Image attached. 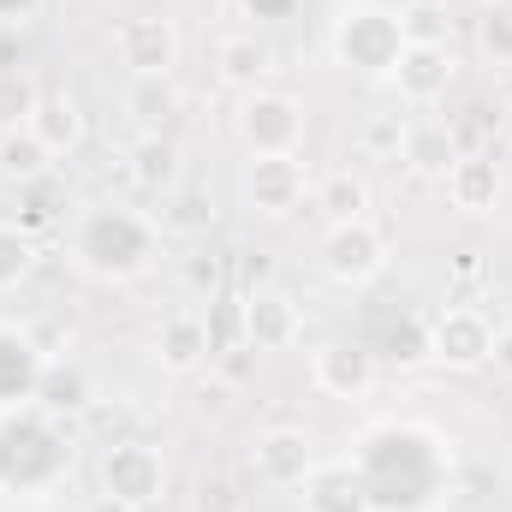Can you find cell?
Masks as SVG:
<instances>
[{"label": "cell", "mask_w": 512, "mask_h": 512, "mask_svg": "<svg viewBox=\"0 0 512 512\" xmlns=\"http://www.w3.org/2000/svg\"><path fill=\"white\" fill-rule=\"evenodd\" d=\"M72 251L90 274L102 280H131L155 262V227L137 215V209H120V203H96L84 209L78 233H72Z\"/></svg>", "instance_id": "cell-1"}, {"label": "cell", "mask_w": 512, "mask_h": 512, "mask_svg": "<svg viewBox=\"0 0 512 512\" xmlns=\"http://www.w3.org/2000/svg\"><path fill=\"white\" fill-rule=\"evenodd\" d=\"M334 60L346 66V72H358V78H393V66H399V54H405V30H399V12H387V6H370V0H358V6H346L340 18H334Z\"/></svg>", "instance_id": "cell-2"}, {"label": "cell", "mask_w": 512, "mask_h": 512, "mask_svg": "<svg viewBox=\"0 0 512 512\" xmlns=\"http://www.w3.org/2000/svg\"><path fill=\"white\" fill-rule=\"evenodd\" d=\"M382 268H387V245L370 221H334L322 233V274L334 286L364 292L370 280H382Z\"/></svg>", "instance_id": "cell-3"}, {"label": "cell", "mask_w": 512, "mask_h": 512, "mask_svg": "<svg viewBox=\"0 0 512 512\" xmlns=\"http://www.w3.org/2000/svg\"><path fill=\"white\" fill-rule=\"evenodd\" d=\"M298 137H304V102L280 90H251L239 102V143L251 155H298Z\"/></svg>", "instance_id": "cell-4"}, {"label": "cell", "mask_w": 512, "mask_h": 512, "mask_svg": "<svg viewBox=\"0 0 512 512\" xmlns=\"http://www.w3.org/2000/svg\"><path fill=\"white\" fill-rule=\"evenodd\" d=\"M429 358H441L447 370H483L495 358V322L477 304H447L429 322Z\"/></svg>", "instance_id": "cell-5"}, {"label": "cell", "mask_w": 512, "mask_h": 512, "mask_svg": "<svg viewBox=\"0 0 512 512\" xmlns=\"http://www.w3.org/2000/svg\"><path fill=\"white\" fill-rule=\"evenodd\" d=\"M161 489H167V465H161L155 447L120 441V447L102 453V495H108L114 507H155Z\"/></svg>", "instance_id": "cell-6"}, {"label": "cell", "mask_w": 512, "mask_h": 512, "mask_svg": "<svg viewBox=\"0 0 512 512\" xmlns=\"http://www.w3.org/2000/svg\"><path fill=\"white\" fill-rule=\"evenodd\" d=\"M453 78H459L453 42H405V54H399V66H393V90H399V102H411V108L441 102V96L453 90Z\"/></svg>", "instance_id": "cell-7"}, {"label": "cell", "mask_w": 512, "mask_h": 512, "mask_svg": "<svg viewBox=\"0 0 512 512\" xmlns=\"http://www.w3.org/2000/svg\"><path fill=\"white\" fill-rule=\"evenodd\" d=\"M310 471H316V453H310V435H304V429H286V423H280V429L256 435L251 477L262 489H304Z\"/></svg>", "instance_id": "cell-8"}, {"label": "cell", "mask_w": 512, "mask_h": 512, "mask_svg": "<svg viewBox=\"0 0 512 512\" xmlns=\"http://www.w3.org/2000/svg\"><path fill=\"white\" fill-rule=\"evenodd\" d=\"M239 328H245L251 352H286L304 334V316H298V304L280 286H256L251 298L239 304Z\"/></svg>", "instance_id": "cell-9"}, {"label": "cell", "mask_w": 512, "mask_h": 512, "mask_svg": "<svg viewBox=\"0 0 512 512\" xmlns=\"http://www.w3.org/2000/svg\"><path fill=\"white\" fill-rule=\"evenodd\" d=\"M245 197L256 215H292L304 203V161L298 155H251L245 167Z\"/></svg>", "instance_id": "cell-10"}, {"label": "cell", "mask_w": 512, "mask_h": 512, "mask_svg": "<svg viewBox=\"0 0 512 512\" xmlns=\"http://www.w3.org/2000/svg\"><path fill=\"white\" fill-rule=\"evenodd\" d=\"M120 60H126L137 78H167L173 60H179V30H173V18H161V12L126 18V30H120Z\"/></svg>", "instance_id": "cell-11"}, {"label": "cell", "mask_w": 512, "mask_h": 512, "mask_svg": "<svg viewBox=\"0 0 512 512\" xmlns=\"http://www.w3.org/2000/svg\"><path fill=\"white\" fill-rule=\"evenodd\" d=\"M310 382L334 399H364L376 387V352L352 346V340H328L316 358H310Z\"/></svg>", "instance_id": "cell-12"}, {"label": "cell", "mask_w": 512, "mask_h": 512, "mask_svg": "<svg viewBox=\"0 0 512 512\" xmlns=\"http://www.w3.org/2000/svg\"><path fill=\"white\" fill-rule=\"evenodd\" d=\"M155 358H161V370L191 376V370L209 358V322H203L197 310H173V316L161 322V334H155Z\"/></svg>", "instance_id": "cell-13"}, {"label": "cell", "mask_w": 512, "mask_h": 512, "mask_svg": "<svg viewBox=\"0 0 512 512\" xmlns=\"http://www.w3.org/2000/svg\"><path fill=\"white\" fill-rule=\"evenodd\" d=\"M42 370H48V358L36 352V340H30V334H18V328H0V405L36 399Z\"/></svg>", "instance_id": "cell-14"}, {"label": "cell", "mask_w": 512, "mask_h": 512, "mask_svg": "<svg viewBox=\"0 0 512 512\" xmlns=\"http://www.w3.org/2000/svg\"><path fill=\"white\" fill-rule=\"evenodd\" d=\"M447 203L453 209H465V215H489L495 209V197H501V173H495V161L489 155H459L453 167H447Z\"/></svg>", "instance_id": "cell-15"}, {"label": "cell", "mask_w": 512, "mask_h": 512, "mask_svg": "<svg viewBox=\"0 0 512 512\" xmlns=\"http://www.w3.org/2000/svg\"><path fill=\"white\" fill-rule=\"evenodd\" d=\"M215 72H221V84H233V90H256V84L274 72V54H268V42H256L251 30H233V36L215 42Z\"/></svg>", "instance_id": "cell-16"}, {"label": "cell", "mask_w": 512, "mask_h": 512, "mask_svg": "<svg viewBox=\"0 0 512 512\" xmlns=\"http://www.w3.org/2000/svg\"><path fill=\"white\" fill-rule=\"evenodd\" d=\"M304 512H376V501H370V489H364L358 471L328 465V471H310V483H304Z\"/></svg>", "instance_id": "cell-17"}, {"label": "cell", "mask_w": 512, "mask_h": 512, "mask_svg": "<svg viewBox=\"0 0 512 512\" xmlns=\"http://www.w3.org/2000/svg\"><path fill=\"white\" fill-rule=\"evenodd\" d=\"M126 173H131V185H143V191H155V197H173L179 179H185L179 149H173L167 137H137L131 155H126Z\"/></svg>", "instance_id": "cell-18"}, {"label": "cell", "mask_w": 512, "mask_h": 512, "mask_svg": "<svg viewBox=\"0 0 512 512\" xmlns=\"http://www.w3.org/2000/svg\"><path fill=\"white\" fill-rule=\"evenodd\" d=\"M30 131H36L54 155L78 149V143H84V108H78V96H66V90H42V96H36V114H30Z\"/></svg>", "instance_id": "cell-19"}, {"label": "cell", "mask_w": 512, "mask_h": 512, "mask_svg": "<svg viewBox=\"0 0 512 512\" xmlns=\"http://www.w3.org/2000/svg\"><path fill=\"white\" fill-rule=\"evenodd\" d=\"M399 161H405L417 179H447V167L459 161V137L441 126V120H429V126H411V131H405V149H399Z\"/></svg>", "instance_id": "cell-20"}, {"label": "cell", "mask_w": 512, "mask_h": 512, "mask_svg": "<svg viewBox=\"0 0 512 512\" xmlns=\"http://www.w3.org/2000/svg\"><path fill=\"white\" fill-rule=\"evenodd\" d=\"M126 114L143 126V137H161V131L179 120V90L173 78H137L126 96Z\"/></svg>", "instance_id": "cell-21"}, {"label": "cell", "mask_w": 512, "mask_h": 512, "mask_svg": "<svg viewBox=\"0 0 512 512\" xmlns=\"http://www.w3.org/2000/svg\"><path fill=\"white\" fill-rule=\"evenodd\" d=\"M316 209L328 215V227L334 221H370V185H364V173H352V167L328 173L322 191H316Z\"/></svg>", "instance_id": "cell-22"}, {"label": "cell", "mask_w": 512, "mask_h": 512, "mask_svg": "<svg viewBox=\"0 0 512 512\" xmlns=\"http://www.w3.org/2000/svg\"><path fill=\"white\" fill-rule=\"evenodd\" d=\"M48 161H54V149H48L30 126L0 131V173H6V179L30 185V179H42V173H48Z\"/></svg>", "instance_id": "cell-23"}, {"label": "cell", "mask_w": 512, "mask_h": 512, "mask_svg": "<svg viewBox=\"0 0 512 512\" xmlns=\"http://www.w3.org/2000/svg\"><path fill=\"white\" fill-rule=\"evenodd\" d=\"M477 48H483L495 66H512V6L507 0H495V6L477 12Z\"/></svg>", "instance_id": "cell-24"}, {"label": "cell", "mask_w": 512, "mask_h": 512, "mask_svg": "<svg viewBox=\"0 0 512 512\" xmlns=\"http://www.w3.org/2000/svg\"><path fill=\"white\" fill-rule=\"evenodd\" d=\"M36 84L24 78V72H0V131L12 126H30V114H36Z\"/></svg>", "instance_id": "cell-25"}, {"label": "cell", "mask_w": 512, "mask_h": 512, "mask_svg": "<svg viewBox=\"0 0 512 512\" xmlns=\"http://www.w3.org/2000/svg\"><path fill=\"white\" fill-rule=\"evenodd\" d=\"M30 268H36V245H30V233H18V227L0 221V292L18 286Z\"/></svg>", "instance_id": "cell-26"}, {"label": "cell", "mask_w": 512, "mask_h": 512, "mask_svg": "<svg viewBox=\"0 0 512 512\" xmlns=\"http://www.w3.org/2000/svg\"><path fill=\"white\" fill-rule=\"evenodd\" d=\"M405 131H411V120H405V114H370V120H364V131H358V143H364V155H393V161H399Z\"/></svg>", "instance_id": "cell-27"}, {"label": "cell", "mask_w": 512, "mask_h": 512, "mask_svg": "<svg viewBox=\"0 0 512 512\" xmlns=\"http://www.w3.org/2000/svg\"><path fill=\"white\" fill-rule=\"evenodd\" d=\"M399 30H405V42H447V12L441 6H405Z\"/></svg>", "instance_id": "cell-28"}, {"label": "cell", "mask_w": 512, "mask_h": 512, "mask_svg": "<svg viewBox=\"0 0 512 512\" xmlns=\"http://www.w3.org/2000/svg\"><path fill=\"white\" fill-rule=\"evenodd\" d=\"M36 393H48V405H84V376H78V370L60 376V364H48Z\"/></svg>", "instance_id": "cell-29"}, {"label": "cell", "mask_w": 512, "mask_h": 512, "mask_svg": "<svg viewBox=\"0 0 512 512\" xmlns=\"http://www.w3.org/2000/svg\"><path fill=\"white\" fill-rule=\"evenodd\" d=\"M173 221H179V227H209V221H215V203H209V197H179Z\"/></svg>", "instance_id": "cell-30"}, {"label": "cell", "mask_w": 512, "mask_h": 512, "mask_svg": "<svg viewBox=\"0 0 512 512\" xmlns=\"http://www.w3.org/2000/svg\"><path fill=\"white\" fill-rule=\"evenodd\" d=\"M292 6H298V0H245V12H251V18H286Z\"/></svg>", "instance_id": "cell-31"}, {"label": "cell", "mask_w": 512, "mask_h": 512, "mask_svg": "<svg viewBox=\"0 0 512 512\" xmlns=\"http://www.w3.org/2000/svg\"><path fill=\"white\" fill-rule=\"evenodd\" d=\"M495 370H512V328H495Z\"/></svg>", "instance_id": "cell-32"}, {"label": "cell", "mask_w": 512, "mask_h": 512, "mask_svg": "<svg viewBox=\"0 0 512 512\" xmlns=\"http://www.w3.org/2000/svg\"><path fill=\"white\" fill-rule=\"evenodd\" d=\"M42 0H0V24H12V18H30Z\"/></svg>", "instance_id": "cell-33"}, {"label": "cell", "mask_w": 512, "mask_h": 512, "mask_svg": "<svg viewBox=\"0 0 512 512\" xmlns=\"http://www.w3.org/2000/svg\"><path fill=\"white\" fill-rule=\"evenodd\" d=\"M507 131H512V114H507Z\"/></svg>", "instance_id": "cell-34"}]
</instances>
